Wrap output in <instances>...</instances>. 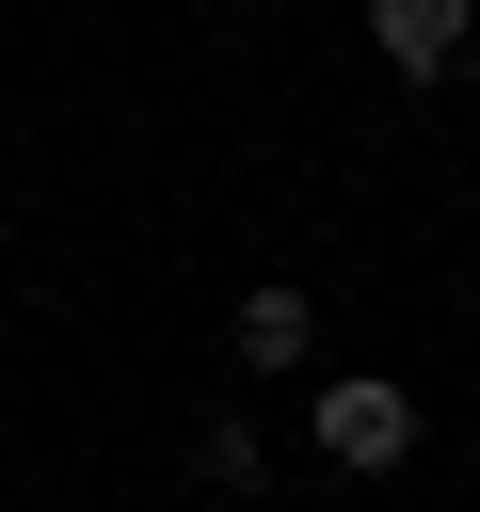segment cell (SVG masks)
Instances as JSON below:
<instances>
[{
	"instance_id": "cell-1",
	"label": "cell",
	"mask_w": 480,
	"mask_h": 512,
	"mask_svg": "<svg viewBox=\"0 0 480 512\" xmlns=\"http://www.w3.org/2000/svg\"><path fill=\"white\" fill-rule=\"evenodd\" d=\"M416 432H432V416H416V384H384V368H336V384L304 400V448H320V464H352V480L416 464Z\"/></svg>"
},
{
	"instance_id": "cell-2",
	"label": "cell",
	"mask_w": 480,
	"mask_h": 512,
	"mask_svg": "<svg viewBox=\"0 0 480 512\" xmlns=\"http://www.w3.org/2000/svg\"><path fill=\"white\" fill-rule=\"evenodd\" d=\"M224 352H240L256 384H288V368H320V304H304L288 272H256V288L224 304Z\"/></svg>"
},
{
	"instance_id": "cell-3",
	"label": "cell",
	"mask_w": 480,
	"mask_h": 512,
	"mask_svg": "<svg viewBox=\"0 0 480 512\" xmlns=\"http://www.w3.org/2000/svg\"><path fill=\"white\" fill-rule=\"evenodd\" d=\"M464 32H480V0H368V48H384L400 80H448Z\"/></svg>"
},
{
	"instance_id": "cell-4",
	"label": "cell",
	"mask_w": 480,
	"mask_h": 512,
	"mask_svg": "<svg viewBox=\"0 0 480 512\" xmlns=\"http://www.w3.org/2000/svg\"><path fill=\"white\" fill-rule=\"evenodd\" d=\"M192 480H208V496H256V480H272V448H256V416H240V400H224V416H192Z\"/></svg>"
},
{
	"instance_id": "cell-5",
	"label": "cell",
	"mask_w": 480,
	"mask_h": 512,
	"mask_svg": "<svg viewBox=\"0 0 480 512\" xmlns=\"http://www.w3.org/2000/svg\"><path fill=\"white\" fill-rule=\"evenodd\" d=\"M448 64H464V80H480V32H464V48H448Z\"/></svg>"
}]
</instances>
